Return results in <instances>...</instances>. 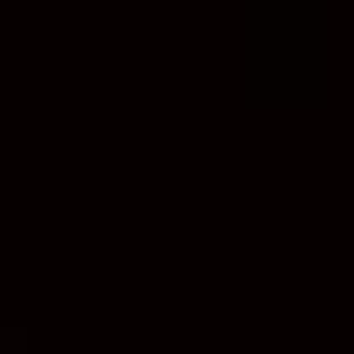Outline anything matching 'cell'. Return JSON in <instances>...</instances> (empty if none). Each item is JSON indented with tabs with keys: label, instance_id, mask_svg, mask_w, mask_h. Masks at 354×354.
Wrapping results in <instances>:
<instances>
[]
</instances>
